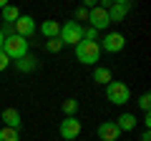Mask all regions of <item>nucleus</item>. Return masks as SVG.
Listing matches in <instances>:
<instances>
[{"mask_svg":"<svg viewBox=\"0 0 151 141\" xmlns=\"http://www.w3.org/2000/svg\"><path fill=\"white\" fill-rule=\"evenodd\" d=\"M3 53H5L10 60H20L23 55H28V40L13 33V35L5 38V43H3Z\"/></svg>","mask_w":151,"mask_h":141,"instance_id":"f257e3e1","label":"nucleus"},{"mask_svg":"<svg viewBox=\"0 0 151 141\" xmlns=\"http://www.w3.org/2000/svg\"><path fill=\"white\" fill-rule=\"evenodd\" d=\"M58 40L63 45H78L83 40V25L76 20H68L60 25V33H58Z\"/></svg>","mask_w":151,"mask_h":141,"instance_id":"f03ea898","label":"nucleus"},{"mask_svg":"<svg viewBox=\"0 0 151 141\" xmlns=\"http://www.w3.org/2000/svg\"><path fill=\"white\" fill-rule=\"evenodd\" d=\"M76 58L86 65H96V60H101V45L98 43H88V40H81L76 45Z\"/></svg>","mask_w":151,"mask_h":141,"instance_id":"7ed1b4c3","label":"nucleus"},{"mask_svg":"<svg viewBox=\"0 0 151 141\" xmlns=\"http://www.w3.org/2000/svg\"><path fill=\"white\" fill-rule=\"evenodd\" d=\"M106 98L111 103H116V106H124V103L131 101V88L124 81H111L106 86Z\"/></svg>","mask_w":151,"mask_h":141,"instance_id":"20e7f679","label":"nucleus"},{"mask_svg":"<svg viewBox=\"0 0 151 141\" xmlns=\"http://www.w3.org/2000/svg\"><path fill=\"white\" fill-rule=\"evenodd\" d=\"M88 23H91L93 30H106V28L111 25V23H108V13H106V8H103V5L91 8V10H88Z\"/></svg>","mask_w":151,"mask_h":141,"instance_id":"39448f33","label":"nucleus"},{"mask_svg":"<svg viewBox=\"0 0 151 141\" xmlns=\"http://www.w3.org/2000/svg\"><path fill=\"white\" fill-rule=\"evenodd\" d=\"M81 134V121L76 119V116H65L60 121V136L65 141H76V136Z\"/></svg>","mask_w":151,"mask_h":141,"instance_id":"423d86ee","label":"nucleus"},{"mask_svg":"<svg viewBox=\"0 0 151 141\" xmlns=\"http://www.w3.org/2000/svg\"><path fill=\"white\" fill-rule=\"evenodd\" d=\"M131 10V3L129 0H116L111 8H106V13H108V23H121L126 18V13Z\"/></svg>","mask_w":151,"mask_h":141,"instance_id":"0eeeda50","label":"nucleus"},{"mask_svg":"<svg viewBox=\"0 0 151 141\" xmlns=\"http://www.w3.org/2000/svg\"><path fill=\"white\" fill-rule=\"evenodd\" d=\"M101 50H108V53H119V50H124V45H126V38L121 35V33H108L106 38L101 40Z\"/></svg>","mask_w":151,"mask_h":141,"instance_id":"6e6552de","label":"nucleus"},{"mask_svg":"<svg viewBox=\"0 0 151 141\" xmlns=\"http://www.w3.org/2000/svg\"><path fill=\"white\" fill-rule=\"evenodd\" d=\"M13 30H15V35H20V38L28 40V35H33V33H35V18L20 15V18L15 20V25H13Z\"/></svg>","mask_w":151,"mask_h":141,"instance_id":"1a4fd4ad","label":"nucleus"},{"mask_svg":"<svg viewBox=\"0 0 151 141\" xmlns=\"http://www.w3.org/2000/svg\"><path fill=\"white\" fill-rule=\"evenodd\" d=\"M119 136H121V131L116 126V121H103L98 126V139L101 141H119Z\"/></svg>","mask_w":151,"mask_h":141,"instance_id":"9d476101","label":"nucleus"},{"mask_svg":"<svg viewBox=\"0 0 151 141\" xmlns=\"http://www.w3.org/2000/svg\"><path fill=\"white\" fill-rule=\"evenodd\" d=\"M0 119H3V124H5L8 129H15V131L20 129V124H23V121H20V114H18L15 109H5Z\"/></svg>","mask_w":151,"mask_h":141,"instance_id":"9b49d317","label":"nucleus"},{"mask_svg":"<svg viewBox=\"0 0 151 141\" xmlns=\"http://www.w3.org/2000/svg\"><path fill=\"white\" fill-rule=\"evenodd\" d=\"M20 15H23V13L18 10L15 5H5L3 10H0V20H5L8 25H15V20H18Z\"/></svg>","mask_w":151,"mask_h":141,"instance_id":"f8f14e48","label":"nucleus"},{"mask_svg":"<svg viewBox=\"0 0 151 141\" xmlns=\"http://www.w3.org/2000/svg\"><path fill=\"white\" fill-rule=\"evenodd\" d=\"M93 81L101 83V86H108V83L113 81V76H111V70H108L106 65H96V70H93Z\"/></svg>","mask_w":151,"mask_h":141,"instance_id":"ddd939ff","label":"nucleus"},{"mask_svg":"<svg viewBox=\"0 0 151 141\" xmlns=\"http://www.w3.org/2000/svg\"><path fill=\"white\" fill-rule=\"evenodd\" d=\"M15 68L23 70V73H28V70H35V68H38V58H35V55H23L20 60H15Z\"/></svg>","mask_w":151,"mask_h":141,"instance_id":"4468645a","label":"nucleus"},{"mask_svg":"<svg viewBox=\"0 0 151 141\" xmlns=\"http://www.w3.org/2000/svg\"><path fill=\"white\" fill-rule=\"evenodd\" d=\"M116 126H119V131H131V129H136V116H134V114H121L119 119H116Z\"/></svg>","mask_w":151,"mask_h":141,"instance_id":"2eb2a0df","label":"nucleus"},{"mask_svg":"<svg viewBox=\"0 0 151 141\" xmlns=\"http://www.w3.org/2000/svg\"><path fill=\"white\" fill-rule=\"evenodd\" d=\"M40 33H43L45 38H58V33H60V23H55V20H45L43 25H40Z\"/></svg>","mask_w":151,"mask_h":141,"instance_id":"dca6fc26","label":"nucleus"},{"mask_svg":"<svg viewBox=\"0 0 151 141\" xmlns=\"http://www.w3.org/2000/svg\"><path fill=\"white\" fill-rule=\"evenodd\" d=\"M0 141H20V134H18L15 129L3 126V129H0Z\"/></svg>","mask_w":151,"mask_h":141,"instance_id":"f3484780","label":"nucleus"},{"mask_svg":"<svg viewBox=\"0 0 151 141\" xmlns=\"http://www.w3.org/2000/svg\"><path fill=\"white\" fill-rule=\"evenodd\" d=\"M63 111H65V116H76L78 114V101H76V98H65L63 101Z\"/></svg>","mask_w":151,"mask_h":141,"instance_id":"a211bd4d","label":"nucleus"},{"mask_svg":"<svg viewBox=\"0 0 151 141\" xmlns=\"http://www.w3.org/2000/svg\"><path fill=\"white\" fill-rule=\"evenodd\" d=\"M45 48H48V50H50V53H58V50H60V48H63V43H60V40H58V38H50V40H48V43H45Z\"/></svg>","mask_w":151,"mask_h":141,"instance_id":"6ab92c4d","label":"nucleus"},{"mask_svg":"<svg viewBox=\"0 0 151 141\" xmlns=\"http://www.w3.org/2000/svg\"><path fill=\"white\" fill-rule=\"evenodd\" d=\"M139 106L144 109V114H149V109H151V96L149 93H144V96L139 98Z\"/></svg>","mask_w":151,"mask_h":141,"instance_id":"aec40b11","label":"nucleus"},{"mask_svg":"<svg viewBox=\"0 0 151 141\" xmlns=\"http://www.w3.org/2000/svg\"><path fill=\"white\" fill-rule=\"evenodd\" d=\"M78 20H88V8H78L76 10V23Z\"/></svg>","mask_w":151,"mask_h":141,"instance_id":"412c9836","label":"nucleus"},{"mask_svg":"<svg viewBox=\"0 0 151 141\" xmlns=\"http://www.w3.org/2000/svg\"><path fill=\"white\" fill-rule=\"evenodd\" d=\"M8 65H10V58H8V55L3 53V50H0V73H3V70H5Z\"/></svg>","mask_w":151,"mask_h":141,"instance_id":"4be33fe9","label":"nucleus"},{"mask_svg":"<svg viewBox=\"0 0 151 141\" xmlns=\"http://www.w3.org/2000/svg\"><path fill=\"white\" fill-rule=\"evenodd\" d=\"M144 126H146V129L151 126V114H144Z\"/></svg>","mask_w":151,"mask_h":141,"instance_id":"5701e85b","label":"nucleus"},{"mask_svg":"<svg viewBox=\"0 0 151 141\" xmlns=\"http://www.w3.org/2000/svg\"><path fill=\"white\" fill-rule=\"evenodd\" d=\"M141 141H151V134H149V129H146L144 134H141Z\"/></svg>","mask_w":151,"mask_h":141,"instance_id":"b1692460","label":"nucleus"},{"mask_svg":"<svg viewBox=\"0 0 151 141\" xmlns=\"http://www.w3.org/2000/svg\"><path fill=\"white\" fill-rule=\"evenodd\" d=\"M3 43H5V35H3V30H0V50H3Z\"/></svg>","mask_w":151,"mask_h":141,"instance_id":"393cba45","label":"nucleus"}]
</instances>
